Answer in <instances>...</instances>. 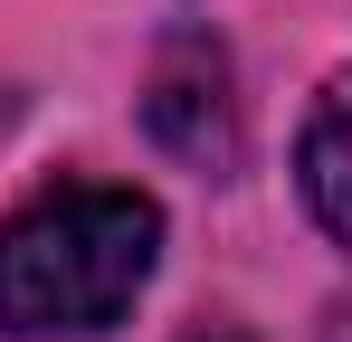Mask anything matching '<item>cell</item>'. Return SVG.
<instances>
[{
	"instance_id": "cell-4",
	"label": "cell",
	"mask_w": 352,
	"mask_h": 342,
	"mask_svg": "<svg viewBox=\"0 0 352 342\" xmlns=\"http://www.w3.org/2000/svg\"><path fill=\"white\" fill-rule=\"evenodd\" d=\"M324 342H352V304H333V314H324Z\"/></svg>"
},
{
	"instance_id": "cell-3",
	"label": "cell",
	"mask_w": 352,
	"mask_h": 342,
	"mask_svg": "<svg viewBox=\"0 0 352 342\" xmlns=\"http://www.w3.org/2000/svg\"><path fill=\"white\" fill-rule=\"evenodd\" d=\"M181 342H248V333H238V323H190Z\"/></svg>"
},
{
	"instance_id": "cell-1",
	"label": "cell",
	"mask_w": 352,
	"mask_h": 342,
	"mask_svg": "<svg viewBox=\"0 0 352 342\" xmlns=\"http://www.w3.org/2000/svg\"><path fill=\"white\" fill-rule=\"evenodd\" d=\"M162 266V200L133 181H58L0 219V333L96 342Z\"/></svg>"
},
{
	"instance_id": "cell-2",
	"label": "cell",
	"mask_w": 352,
	"mask_h": 342,
	"mask_svg": "<svg viewBox=\"0 0 352 342\" xmlns=\"http://www.w3.org/2000/svg\"><path fill=\"white\" fill-rule=\"evenodd\" d=\"M295 200H305V219L352 257V67H333L324 95L305 105V133H295Z\"/></svg>"
}]
</instances>
